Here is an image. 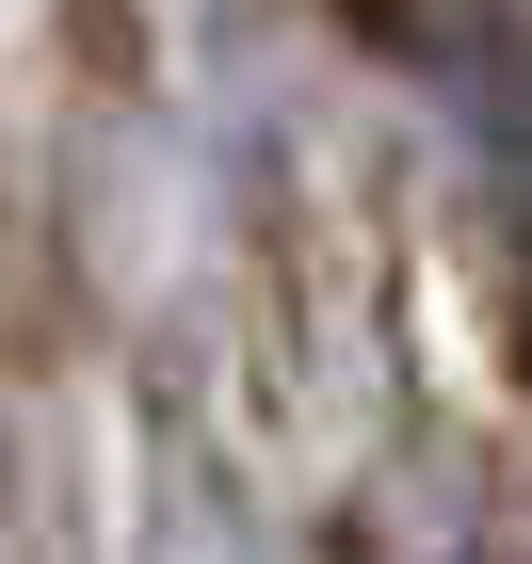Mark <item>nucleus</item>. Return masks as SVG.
Masks as SVG:
<instances>
[{
    "label": "nucleus",
    "mask_w": 532,
    "mask_h": 564,
    "mask_svg": "<svg viewBox=\"0 0 532 564\" xmlns=\"http://www.w3.org/2000/svg\"><path fill=\"white\" fill-rule=\"evenodd\" d=\"M130 564H274L259 549V517H242V484L194 452V435H162V468H145V532H130Z\"/></svg>",
    "instance_id": "nucleus-1"
},
{
    "label": "nucleus",
    "mask_w": 532,
    "mask_h": 564,
    "mask_svg": "<svg viewBox=\"0 0 532 564\" xmlns=\"http://www.w3.org/2000/svg\"><path fill=\"white\" fill-rule=\"evenodd\" d=\"M485 17H500V0H355V33L403 48V65H468V48H485Z\"/></svg>",
    "instance_id": "nucleus-2"
}]
</instances>
